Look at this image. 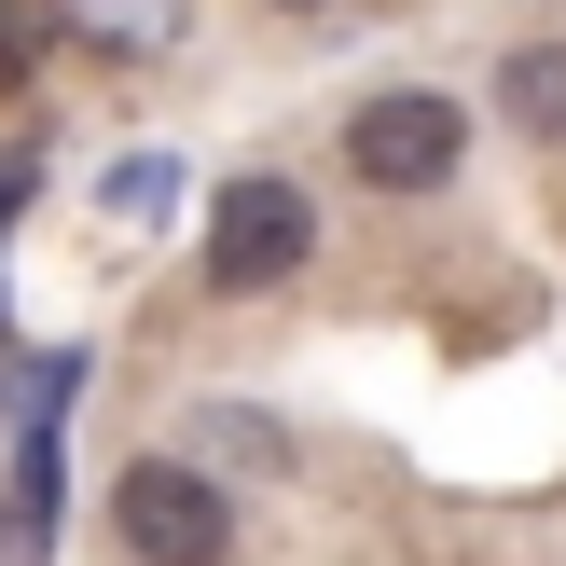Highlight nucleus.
<instances>
[{
    "label": "nucleus",
    "mask_w": 566,
    "mask_h": 566,
    "mask_svg": "<svg viewBox=\"0 0 566 566\" xmlns=\"http://www.w3.org/2000/svg\"><path fill=\"white\" fill-rule=\"evenodd\" d=\"M304 249H318V208H304L276 166L221 180V208H208V276L221 291H276V276H304Z\"/></svg>",
    "instance_id": "obj_3"
},
{
    "label": "nucleus",
    "mask_w": 566,
    "mask_h": 566,
    "mask_svg": "<svg viewBox=\"0 0 566 566\" xmlns=\"http://www.w3.org/2000/svg\"><path fill=\"white\" fill-rule=\"evenodd\" d=\"M42 42H55L42 0H0V70H42Z\"/></svg>",
    "instance_id": "obj_8"
},
{
    "label": "nucleus",
    "mask_w": 566,
    "mask_h": 566,
    "mask_svg": "<svg viewBox=\"0 0 566 566\" xmlns=\"http://www.w3.org/2000/svg\"><path fill=\"white\" fill-rule=\"evenodd\" d=\"M497 111H512L525 138H566V42H525L512 70H497Z\"/></svg>",
    "instance_id": "obj_5"
},
{
    "label": "nucleus",
    "mask_w": 566,
    "mask_h": 566,
    "mask_svg": "<svg viewBox=\"0 0 566 566\" xmlns=\"http://www.w3.org/2000/svg\"><path fill=\"white\" fill-rule=\"evenodd\" d=\"M111 208H125V221H166V208H180V166H166V153H125V166H111Z\"/></svg>",
    "instance_id": "obj_6"
},
{
    "label": "nucleus",
    "mask_w": 566,
    "mask_h": 566,
    "mask_svg": "<svg viewBox=\"0 0 566 566\" xmlns=\"http://www.w3.org/2000/svg\"><path fill=\"white\" fill-rule=\"evenodd\" d=\"M55 28L97 42V55H166V42L193 28V0H55Z\"/></svg>",
    "instance_id": "obj_4"
},
{
    "label": "nucleus",
    "mask_w": 566,
    "mask_h": 566,
    "mask_svg": "<svg viewBox=\"0 0 566 566\" xmlns=\"http://www.w3.org/2000/svg\"><path fill=\"white\" fill-rule=\"evenodd\" d=\"M111 525H125L138 566H221V553H235V497H221L208 470H180V457H125Z\"/></svg>",
    "instance_id": "obj_2"
},
{
    "label": "nucleus",
    "mask_w": 566,
    "mask_h": 566,
    "mask_svg": "<svg viewBox=\"0 0 566 566\" xmlns=\"http://www.w3.org/2000/svg\"><path fill=\"white\" fill-rule=\"evenodd\" d=\"M457 153H470V111L442 97V83H387V97L346 111L359 193H442V180H457Z\"/></svg>",
    "instance_id": "obj_1"
},
{
    "label": "nucleus",
    "mask_w": 566,
    "mask_h": 566,
    "mask_svg": "<svg viewBox=\"0 0 566 566\" xmlns=\"http://www.w3.org/2000/svg\"><path fill=\"white\" fill-rule=\"evenodd\" d=\"M208 457H249V470H276L291 442H276V429H263L249 401H208Z\"/></svg>",
    "instance_id": "obj_7"
},
{
    "label": "nucleus",
    "mask_w": 566,
    "mask_h": 566,
    "mask_svg": "<svg viewBox=\"0 0 566 566\" xmlns=\"http://www.w3.org/2000/svg\"><path fill=\"white\" fill-rule=\"evenodd\" d=\"M0 566H42V539H28V525H14V512H0Z\"/></svg>",
    "instance_id": "obj_9"
},
{
    "label": "nucleus",
    "mask_w": 566,
    "mask_h": 566,
    "mask_svg": "<svg viewBox=\"0 0 566 566\" xmlns=\"http://www.w3.org/2000/svg\"><path fill=\"white\" fill-rule=\"evenodd\" d=\"M291 14H304V0H291Z\"/></svg>",
    "instance_id": "obj_10"
}]
</instances>
